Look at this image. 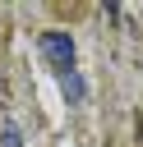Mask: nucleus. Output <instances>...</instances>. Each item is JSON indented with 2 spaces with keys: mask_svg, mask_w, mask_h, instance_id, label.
Wrapping results in <instances>:
<instances>
[{
  "mask_svg": "<svg viewBox=\"0 0 143 147\" xmlns=\"http://www.w3.org/2000/svg\"><path fill=\"white\" fill-rule=\"evenodd\" d=\"M60 92L69 96V106H78V101L88 96V83L78 78V69H69V74H60Z\"/></svg>",
  "mask_w": 143,
  "mask_h": 147,
  "instance_id": "nucleus-2",
  "label": "nucleus"
},
{
  "mask_svg": "<svg viewBox=\"0 0 143 147\" xmlns=\"http://www.w3.org/2000/svg\"><path fill=\"white\" fill-rule=\"evenodd\" d=\"M0 147H23V133H18L14 119H5V129H0Z\"/></svg>",
  "mask_w": 143,
  "mask_h": 147,
  "instance_id": "nucleus-3",
  "label": "nucleus"
},
{
  "mask_svg": "<svg viewBox=\"0 0 143 147\" xmlns=\"http://www.w3.org/2000/svg\"><path fill=\"white\" fill-rule=\"evenodd\" d=\"M42 55H46L60 74H69V69H74V37H69V32H60V28L42 32Z\"/></svg>",
  "mask_w": 143,
  "mask_h": 147,
  "instance_id": "nucleus-1",
  "label": "nucleus"
}]
</instances>
